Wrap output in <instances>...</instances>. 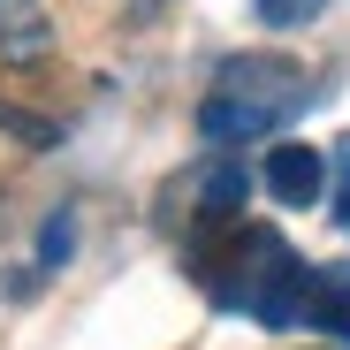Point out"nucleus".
Wrapping results in <instances>:
<instances>
[{"label": "nucleus", "instance_id": "f257e3e1", "mask_svg": "<svg viewBox=\"0 0 350 350\" xmlns=\"http://www.w3.org/2000/svg\"><path fill=\"white\" fill-rule=\"evenodd\" d=\"M312 99H320V92L305 84L297 62H282V53H237V62L213 69V92L198 99V137H206L213 152H237V145H252V137L289 130Z\"/></svg>", "mask_w": 350, "mask_h": 350}, {"label": "nucleus", "instance_id": "f03ea898", "mask_svg": "<svg viewBox=\"0 0 350 350\" xmlns=\"http://www.w3.org/2000/svg\"><path fill=\"white\" fill-rule=\"evenodd\" d=\"M237 267L213 274V297L228 312H252L259 327H305V305H312V267L289 252L274 228H244L237 252H228Z\"/></svg>", "mask_w": 350, "mask_h": 350}, {"label": "nucleus", "instance_id": "7ed1b4c3", "mask_svg": "<svg viewBox=\"0 0 350 350\" xmlns=\"http://www.w3.org/2000/svg\"><path fill=\"white\" fill-rule=\"evenodd\" d=\"M259 183H267V198L274 206H289V213H305V206H320L327 198V160L312 152V145H274L267 160H259Z\"/></svg>", "mask_w": 350, "mask_h": 350}, {"label": "nucleus", "instance_id": "20e7f679", "mask_svg": "<svg viewBox=\"0 0 350 350\" xmlns=\"http://www.w3.org/2000/svg\"><path fill=\"white\" fill-rule=\"evenodd\" d=\"M191 191H198V198H191L198 237H206V228H237V221H244V198H252V167H244V160H213Z\"/></svg>", "mask_w": 350, "mask_h": 350}, {"label": "nucleus", "instance_id": "39448f33", "mask_svg": "<svg viewBox=\"0 0 350 350\" xmlns=\"http://www.w3.org/2000/svg\"><path fill=\"white\" fill-rule=\"evenodd\" d=\"M305 327H320V335L350 342V259L312 267V305H305Z\"/></svg>", "mask_w": 350, "mask_h": 350}, {"label": "nucleus", "instance_id": "423d86ee", "mask_svg": "<svg viewBox=\"0 0 350 350\" xmlns=\"http://www.w3.org/2000/svg\"><path fill=\"white\" fill-rule=\"evenodd\" d=\"M69 259H77V213L62 206V213H46V221H38V267H46V274H62Z\"/></svg>", "mask_w": 350, "mask_h": 350}, {"label": "nucleus", "instance_id": "0eeeda50", "mask_svg": "<svg viewBox=\"0 0 350 350\" xmlns=\"http://www.w3.org/2000/svg\"><path fill=\"white\" fill-rule=\"evenodd\" d=\"M252 16L274 23V31H297V23H312V16H327V0H252Z\"/></svg>", "mask_w": 350, "mask_h": 350}, {"label": "nucleus", "instance_id": "6e6552de", "mask_svg": "<svg viewBox=\"0 0 350 350\" xmlns=\"http://www.w3.org/2000/svg\"><path fill=\"white\" fill-rule=\"evenodd\" d=\"M0 122H8V130H23V145H31V152L62 145V130H53V122H38V114H23V107H0Z\"/></svg>", "mask_w": 350, "mask_h": 350}, {"label": "nucleus", "instance_id": "1a4fd4ad", "mask_svg": "<svg viewBox=\"0 0 350 350\" xmlns=\"http://www.w3.org/2000/svg\"><path fill=\"white\" fill-rule=\"evenodd\" d=\"M335 221L350 228V137L335 145Z\"/></svg>", "mask_w": 350, "mask_h": 350}, {"label": "nucleus", "instance_id": "9d476101", "mask_svg": "<svg viewBox=\"0 0 350 350\" xmlns=\"http://www.w3.org/2000/svg\"><path fill=\"white\" fill-rule=\"evenodd\" d=\"M160 8H167V0H122V16H130V23H152Z\"/></svg>", "mask_w": 350, "mask_h": 350}]
</instances>
